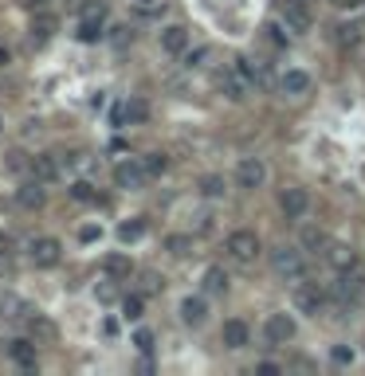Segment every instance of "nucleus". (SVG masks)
Returning a JSON list of instances; mask_svg holds the SVG:
<instances>
[{"mask_svg":"<svg viewBox=\"0 0 365 376\" xmlns=\"http://www.w3.org/2000/svg\"><path fill=\"white\" fill-rule=\"evenodd\" d=\"M224 255H228L232 263H240V267H255L259 255H264V243H259V235H255L252 227H240V232H232L228 239H224Z\"/></svg>","mask_w":365,"mask_h":376,"instance_id":"nucleus-1","label":"nucleus"},{"mask_svg":"<svg viewBox=\"0 0 365 376\" xmlns=\"http://www.w3.org/2000/svg\"><path fill=\"white\" fill-rule=\"evenodd\" d=\"M306 255L303 247H271V270L283 283H303L306 278Z\"/></svg>","mask_w":365,"mask_h":376,"instance_id":"nucleus-2","label":"nucleus"},{"mask_svg":"<svg viewBox=\"0 0 365 376\" xmlns=\"http://www.w3.org/2000/svg\"><path fill=\"white\" fill-rule=\"evenodd\" d=\"M365 290V275L357 267H349V270H334V283H330V302L334 306H342V309H349L357 302V294Z\"/></svg>","mask_w":365,"mask_h":376,"instance_id":"nucleus-3","label":"nucleus"},{"mask_svg":"<svg viewBox=\"0 0 365 376\" xmlns=\"http://www.w3.org/2000/svg\"><path fill=\"white\" fill-rule=\"evenodd\" d=\"M60 259H63V243L55 235H32L28 239V263L35 270H51Z\"/></svg>","mask_w":365,"mask_h":376,"instance_id":"nucleus-4","label":"nucleus"},{"mask_svg":"<svg viewBox=\"0 0 365 376\" xmlns=\"http://www.w3.org/2000/svg\"><path fill=\"white\" fill-rule=\"evenodd\" d=\"M224 94H228L232 102H240V98H247V94L255 91V67L247 63V59H236L228 67V75H224Z\"/></svg>","mask_w":365,"mask_h":376,"instance_id":"nucleus-5","label":"nucleus"},{"mask_svg":"<svg viewBox=\"0 0 365 376\" xmlns=\"http://www.w3.org/2000/svg\"><path fill=\"white\" fill-rule=\"evenodd\" d=\"M102 32H106V4L91 0L83 12H79V28H75V40L79 43H99Z\"/></svg>","mask_w":365,"mask_h":376,"instance_id":"nucleus-6","label":"nucleus"},{"mask_svg":"<svg viewBox=\"0 0 365 376\" xmlns=\"http://www.w3.org/2000/svg\"><path fill=\"white\" fill-rule=\"evenodd\" d=\"M326 298H330V294H326L315 278L295 283V309H303L306 318H318V314H322V306H326Z\"/></svg>","mask_w":365,"mask_h":376,"instance_id":"nucleus-7","label":"nucleus"},{"mask_svg":"<svg viewBox=\"0 0 365 376\" xmlns=\"http://www.w3.org/2000/svg\"><path fill=\"white\" fill-rule=\"evenodd\" d=\"M232 176H236V184L244 188V193H255V188L267 184V165L259 157H240L236 169H232Z\"/></svg>","mask_w":365,"mask_h":376,"instance_id":"nucleus-8","label":"nucleus"},{"mask_svg":"<svg viewBox=\"0 0 365 376\" xmlns=\"http://www.w3.org/2000/svg\"><path fill=\"white\" fill-rule=\"evenodd\" d=\"M295 334H298V321L291 318V314H271L267 326H264L267 345H291V341H295Z\"/></svg>","mask_w":365,"mask_h":376,"instance_id":"nucleus-9","label":"nucleus"},{"mask_svg":"<svg viewBox=\"0 0 365 376\" xmlns=\"http://www.w3.org/2000/svg\"><path fill=\"white\" fill-rule=\"evenodd\" d=\"M279 208L287 220H306V212H310V193L298 188V184H291V188L279 193Z\"/></svg>","mask_w":365,"mask_h":376,"instance_id":"nucleus-10","label":"nucleus"},{"mask_svg":"<svg viewBox=\"0 0 365 376\" xmlns=\"http://www.w3.org/2000/svg\"><path fill=\"white\" fill-rule=\"evenodd\" d=\"M145 165L142 161H134V157H122L118 165H114V184H118V188H130V193H134V188H142L145 184Z\"/></svg>","mask_w":365,"mask_h":376,"instance_id":"nucleus-11","label":"nucleus"},{"mask_svg":"<svg viewBox=\"0 0 365 376\" xmlns=\"http://www.w3.org/2000/svg\"><path fill=\"white\" fill-rule=\"evenodd\" d=\"M283 20L291 24V32H306L315 24V12H310V0H279Z\"/></svg>","mask_w":365,"mask_h":376,"instance_id":"nucleus-12","label":"nucleus"},{"mask_svg":"<svg viewBox=\"0 0 365 376\" xmlns=\"http://www.w3.org/2000/svg\"><path fill=\"white\" fill-rule=\"evenodd\" d=\"M16 204H20V208H28V212H40L43 204H47V184H43L40 176L24 181V184L16 188Z\"/></svg>","mask_w":365,"mask_h":376,"instance_id":"nucleus-13","label":"nucleus"},{"mask_svg":"<svg viewBox=\"0 0 365 376\" xmlns=\"http://www.w3.org/2000/svg\"><path fill=\"white\" fill-rule=\"evenodd\" d=\"M334 43H338L342 51H361L365 47V24H354V20H346V24L334 28Z\"/></svg>","mask_w":365,"mask_h":376,"instance_id":"nucleus-14","label":"nucleus"},{"mask_svg":"<svg viewBox=\"0 0 365 376\" xmlns=\"http://www.w3.org/2000/svg\"><path fill=\"white\" fill-rule=\"evenodd\" d=\"M204 318H208V294H189L181 302V321L189 329H196V326H204Z\"/></svg>","mask_w":365,"mask_h":376,"instance_id":"nucleus-15","label":"nucleus"},{"mask_svg":"<svg viewBox=\"0 0 365 376\" xmlns=\"http://www.w3.org/2000/svg\"><path fill=\"white\" fill-rule=\"evenodd\" d=\"M228 290H232V283H228V270L224 267H208L201 275V294H208V298H224Z\"/></svg>","mask_w":365,"mask_h":376,"instance_id":"nucleus-16","label":"nucleus"},{"mask_svg":"<svg viewBox=\"0 0 365 376\" xmlns=\"http://www.w3.org/2000/svg\"><path fill=\"white\" fill-rule=\"evenodd\" d=\"M298 247H303L306 255H326V247H330V235H326L322 227L303 224V227H298Z\"/></svg>","mask_w":365,"mask_h":376,"instance_id":"nucleus-17","label":"nucleus"},{"mask_svg":"<svg viewBox=\"0 0 365 376\" xmlns=\"http://www.w3.org/2000/svg\"><path fill=\"white\" fill-rule=\"evenodd\" d=\"M4 353H9V357L16 360L20 368H28V372L35 368V345H32V337H9Z\"/></svg>","mask_w":365,"mask_h":376,"instance_id":"nucleus-18","label":"nucleus"},{"mask_svg":"<svg viewBox=\"0 0 365 376\" xmlns=\"http://www.w3.org/2000/svg\"><path fill=\"white\" fill-rule=\"evenodd\" d=\"M55 28H60V20H55V16L47 12V4L32 12V40H35V43L51 40V35H55Z\"/></svg>","mask_w":365,"mask_h":376,"instance_id":"nucleus-19","label":"nucleus"},{"mask_svg":"<svg viewBox=\"0 0 365 376\" xmlns=\"http://www.w3.org/2000/svg\"><path fill=\"white\" fill-rule=\"evenodd\" d=\"M162 47H165V55H185V51H189V28L169 24L162 32Z\"/></svg>","mask_w":365,"mask_h":376,"instance_id":"nucleus-20","label":"nucleus"},{"mask_svg":"<svg viewBox=\"0 0 365 376\" xmlns=\"http://www.w3.org/2000/svg\"><path fill=\"white\" fill-rule=\"evenodd\" d=\"M224 345H228V349H244L247 341H252V329H247V321H240V318H228L224 321Z\"/></svg>","mask_w":365,"mask_h":376,"instance_id":"nucleus-21","label":"nucleus"},{"mask_svg":"<svg viewBox=\"0 0 365 376\" xmlns=\"http://www.w3.org/2000/svg\"><path fill=\"white\" fill-rule=\"evenodd\" d=\"M326 263H330L334 270H349V267H357V251L346 247V243H330V247H326Z\"/></svg>","mask_w":365,"mask_h":376,"instance_id":"nucleus-22","label":"nucleus"},{"mask_svg":"<svg viewBox=\"0 0 365 376\" xmlns=\"http://www.w3.org/2000/svg\"><path fill=\"white\" fill-rule=\"evenodd\" d=\"M279 86L291 98H303V94H310V75H306V71H287V75L279 79Z\"/></svg>","mask_w":365,"mask_h":376,"instance_id":"nucleus-23","label":"nucleus"},{"mask_svg":"<svg viewBox=\"0 0 365 376\" xmlns=\"http://www.w3.org/2000/svg\"><path fill=\"white\" fill-rule=\"evenodd\" d=\"M35 176H40L43 184H51V181H60V173H63V161H55L51 153H40L35 157V169H32Z\"/></svg>","mask_w":365,"mask_h":376,"instance_id":"nucleus-24","label":"nucleus"},{"mask_svg":"<svg viewBox=\"0 0 365 376\" xmlns=\"http://www.w3.org/2000/svg\"><path fill=\"white\" fill-rule=\"evenodd\" d=\"M4 165H9V173H16V176H32L35 157H28L24 149H12V153H4Z\"/></svg>","mask_w":365,"mask_h":376,"instance_id":"nucleus-25","label":"nucleus"},{"mask_svg":"<svg viewBox=\"0 0 365 376\" xmlns=\"http://www.w3.org/2000/svg\"><path fill=\"white\" fill-rule=\"evenodd\" d=\"M102 267H106V275H111V278H130V275H134V263H130L126 255H111Z\"/></svg>","mask_w":365,"mask_h":376,"instance_id":"nucleus-26","label":"nucleus"},{"mask_svg":"<svg viewBox=\"0 0 365 376\" xmlns=\"http://www.w3.org/2000/svg\"><path fill=\"white\" fill-rule=\"evenodd\" d=\"M145 235V220H126V224H118V239L122 243H137Z\"/></svg>","mask_w":365,"mask_h":376,"instance_id":"nucleus-27","label":"nucleus"},{"mask_svg":"<svg viewBox=\"0 0 365 376\" xmlns=\"http://www.w3.org/2000/svg\"><path fill=\"white\" fill-rule=\"evenodd\" d=\"M71 200L94 204V200H99V193H94V184H91V181H75V184H71Z\"/></svg>","mask_w":365,"mask_h":376,"instance_id":"nucleus-28","label":"nucleus"},{"mask_svg":"<svg viewBox=\"0 0 365 376\" xmlns=\"http://www.w3.org/2000/svg\"><path fill=\"white\" fill-rule=\"evenodd\" d=\"M122 314H126L130 321H137L145 314V294H130V298H122Z\"/></svg>","mask_w":365,"mask_h":376,"instance_id":"nucleus-29","label":"nucleus"},{"mask_svg":"<svg viewBox=\"0 0 365 376\" xmlns=\"http://www.w3.org/2000/svg\"><path fill=\"white\" fill-rule=\"evenodd\" d=\"M165 16V0H145L137 4V20H162Z\"/></svg>","mask_w":365,"mask_h":376,"instance_id":"nucleus-30","label":"nucleus"},{"mask_svg":"<svg viewBox=\"0 0 365 376\" xmlns=\"http://www.w3.org/2000/svg\"><path fill=\"white\" fill-rule=\"evenodd\" d=\"M162 290H165V278L153 275V270H145V275H142V294H145V298H153V294H162Z\"/></svg>","mask_w":365,"mask_h":376,"instance_id":"nucleus-31","label":"nucleus"},{"mask_svg":"<svg viewBox=\"0 0 365 376\" xmlns=\"http://www.w3.org/2000/svg\"><path fill=\"white\" fill-rule=\"evenodd\" d=\"M201 196H213V200H220V196H224V181H220V176H204V181H201Z\"/></svg>","mask_w":365,"mask_h":376,"instance_id":"nucleus-32","label":"nucleus"},{"mask_svg":"<svg viewBox=\"0 0 365 376\" xmlns=\"http://www.w3.org/2000/svg\"><path fill=\"white\" fill-rule=\"evenodd\" d=\"M165 251L177 255V259H185L189 255V235H169V239H165Z\"/></svg>","mask_w":365,"mask_h":376,"instance_id":"nucleus-33","label":"nucleus"},{"mask_svg":"<svg viewBox=\"0 0 365 376\" xmlns=\"http://www.w3.org/2000/svg\"><path fill=\"white\" fill-rule=\"evenodd\" d=\"M111 125H114V130L130 125V110H126V102H114V106H111Z\"/></svg>","mask_w":365,"mask_h":376,"instance_id":"nucleus-34","label":"nucleus"},{"mask_svg":"<svg viewBox=\"0 0 365 376\" xmlns=\"http://www.w3.org/2000/svg\"><path fill=\"white\" fill-rule=\"evenodd\" d=\"M111 43H114V47H130V43H134V28H114Z\"/></svg>","mask_w":365,"mask_h":376,"instance_id":"nucleus-35","label":"nucleus"},{"mask_svg":"<svg viewBox=\"0 0 365 376\" xmlns=\"http://www.w3.org/2000/svg\"><path fill=\"white\" fill-rule=\"evenodd\" d=\"M126 110H130V125H137V122L150 118V106H145V102H126Z\"/></svg>","mask_w":365,"mask_h":376,"instance_id":"nucleus-36","label":"nucleus"},{"mask_svg":"<svg viewBox=\"0 0 365 376\" xmlns=\"http://www.w3.org/2000/svg\"><path fill=\"white\" fill-rule=\"evenodd\" d=\"M267 43H271V47H287V35H283V28L279 24H271V28H267Z\"/></svg>","mask_w":365,"mask_h":376,"instance_id":"nucleus-37","label":"nucleus"},{"mask_svg":"<svg viewBox=\"0 0 365 376\" xmlns=\"http://www.w3.org/2000/svg\"><path fill=\"white\" fill-rule=\"evenodd\" d=\"M169 169V161H165V153H153L150 161H145V173H165Z\"/></svg>","mask_w":365,"mask_h":376,"instance_id":"nucleus-38","label":"nucleus"},{"mask_svg":"<svg viewBox=\"0 0 365 376\" xmlns=\"http://www.w3.org/2000/svg\"><path fill=\"white\" fill-rule=\"evenodd\" d=\"M134 345H137L142 353H153V334H150V329H137V334H134Z\"/></svg>","mask_w":365,"mask_h":376,"instance_id":"nucleus-39","label":"nucleus"},{"mask_svg":"<svg viewBox=\"0 0 365 376\" xmlns=\"http://www.w3.org/2000/svg\"><path fill=\"white\" fill-rule=\"evenodd\" d=\"M204 59H208V47H193L185 55V63H189V67H204Z\"/></svg>","mask_w":365,"mask_h":376,"instance_id":"nucleus-40","label":"nucleus"},{"mask_svg":"<svg viewBox=\"0 0 365 376\" xmlns=\"http://www.w3.org/2000/svg\"><path fill=\"white\" fill-rule=\"evenodd\" d=\"M330 360H334V365H349V360H354V353H349L346 345H334V349H330Z\"/></svg>","mask_w":365,"mask_h":376,"instance_id":"nucleus-41","label":"nucleus"},{"mask_svg":"<svg viewBox=\"0 0 365 376\" xmlns=\"http://www.w3.org/2000/svg\"><path fill=\"white\" fill-rule=\"evenodd\" d=\"M99 227H94V224H86V227H79V243H94V239H99Z\"/></svg>","mask_w":365,"mask_h":376,"instance_id":"nucleus-42","label":"nucleus"},{"mask_svg":"<svg viewBox=\"0 0 365 376\" xmlns=\"http://www.w3.org/2000/svg\"><path fill=\"white\" fill-rule=\"evenodd\" d=\"M12 275V251H0V278Z\"/></svg>","mask_w":365,"mask_h":376,"instance_id":"nucleus-43","label":"nucleus"},{"mask_svg":"<svg viewBox=\"0 0 365 376\" xmlns=\"http://www.w3.org/2000/svg\"><path fill=\"white\" fill-rule=\"evenodd\" d=\"M94 294H99V302H114V294H118V290H114L111 283H99V290H94Z\"/></svg>","mask_w":365,"mask_h":376,"instance_id":"nucleus-44","label":"nucleus"},{"mask_svg":"<svg viewBox=\"0 0 365 376\" xmlns=\"http://www.w3.org/2000/svg\"><path fill=\"white\" fill-rule=\"evenodd\" d=\"M255 372H259V376H275V372H279V365H275V360H264V365H255Z\"/></svg>","mask_w":365,"mask_h":376,"instance_id":"nucleus-45","label":"nucleus"},{"mask_svg":"<svg viewBox=\"0 0 365 376\" xmlns=\"http://www.w3.org/2000/svg\"><path fill=\"white\" fill-rule=\"evenodd\" d=\"M330 4H338V8H357V4H365V0H330Z\"/></svg>","mask_w":365,"mask_h":376,"instance_id":"nucleus-46","label":"nucleus"},{"mask_svg":"<svg viewBox=\"0 0 365 376\" xmlns=\"http://www.w3.org/2000/svg\"><path fill=\"white\" fill-rule=\"evenodd\" d=\"M20 4H24L28 12H35V8H43V4H47V0H20Z\"/></svg>","mask_w":365,"mask_h":376,"instance_id":"nucleus-47","label":"nucleus"},{"mask_svg":"<svg viewBox=\"0 0 365 376\" xmlns=\"http://www.w3.org/2000/svg\"><path fill=\"white\" fill-rule=\"evenodd\" d=\"M4 63H9V51H4V47H0V67H4Z\"/></svg>","mask_w":365,"mask_h":376,"instance_id":"nucleus-48","label":"nucleus"},{"mask_svg":"<svg viewBox=\"0 0 365 376\" xmlns=\"http://www.w3.org/2000/svg\"><path fill=\"white\" fill-rule=\"evenodd\" d=\"M137 4H145V0H137Z\"/></svg>","mask_w":365,"mask_h":376,"instance_id":"nucleus-49","label":"nucleus"},{"mask_svg":"<svg viewBox=\"0 0 365 376\" xmlns=\"http://www.w3.org/2000/svg\"><path fill=\"white\" fill-rule=\"evenodd\" d=\"M0 130H4V125H0Z\"/></svg>","mask_w":365,"mask_h":376,"instance_id":"nucleus-50","label":"nucleus"}]
</instances>
